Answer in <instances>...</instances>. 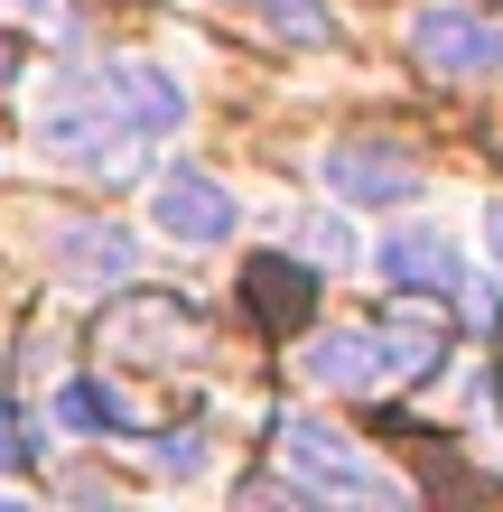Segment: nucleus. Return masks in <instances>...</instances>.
I'll list each match as a JSON object with an SVG mask.
<instances>
[{
  "label": "nucleus",
  "instance_id": "19",
  "mask_svg": "<svg viewBox=\"0 0 503 512\" xmlns=\"http://www.w3.org/2000/svg\"><path fill=\"white\" fill-rule=\"evenodd\" d=\"M0 84H19V66H10V47H0Z\"/></svg>",
  "mask_w": 503,
  "mask_h": 512
},
{
  "label": "nucleus",
  "instance_id": "1",
  "mask_svg": "<svg viewBox=\"0 0 503 512\" xmlns=\"http://www.w3.org/2000/svg\"><path fill=\"white\" fill-rule=\"evenodd\" d=\"M38 149L84 168V177H131L140 168V131L94 94V84H56V94L38 103Z\"/></svg>",
  "mask_w": 503,
  "mask_h": 512
},
{
  "label": "nucleus",
  "instance_id": "11",
  "mask_svg": "<svg viewBox=\"0 0 503 512\" xmlns=\"http://www.w3.org/2000/svg\"><path fill=\"white\" fill-rule=\"evenodd\" d=\"M56 261H66L75 280H131L140 243H131L122 224H56Z\"/></svg>",
  "mask_w": 503,
  "mask_h": 512
},
{
  "label": "nucleus",
  "instance_id": "18",
  "mask_svg": "<svg viewBox=\"0 0 503 512\" xmlns=\"http://www.w3.org/2000/svg\"><path fill=\"white\" fill-rule=\"evenodd\" d=\"M485 215V252H494V270H503V205H476Z\"/></svg>",
  "mask_w": 503,
  "mask_h": 512
},
{
  "label": "nucleus",
  "instance_id": "8",
  "mask_svg": "<svg viewBox=\"0 0 503 512\" xmlns=\"http://www.w3.org/2000/svg\"><path fill=\"white\" fill-rule=\"evenodd\" d=\"M299 373L317 391H373L382 382V336L373 326H327V336L299 345Z\"/></svg>",
  "mask_w": 503,
  "mask_h": 512
},
{
  "label": "nucleus",
  "instance_id": "2",
  "mask_svg": "<svg viewBox=\"0 0 503 512\" xmlns=\"http://www.w3.org/2000/svg\"><path fill=\"white\" fill-rule=\"evenodd\" d=\"M280 466H289L299 494H327V503H401V475L373 466L327 419H280Z\"/></svg>",
  "mask_w": 503,
  "mask_h": 512
},
{
  "label": "nucleus",
  "instance_id": "13",
  "mask_svg": "<svg viewBox=\"0 0 503 512\" xmlns=\"http://www.w3.org/2000/svg\"><path fill=\"white\" fill-rule=\"evenodd\" d=\"M261 19L280 28V38H299V47H336V10L327 0H252Z\"/></svg>",
  "mask_w": 503,
  "mask_h": 512
},
{
  "label": "nucleus",
  "instance_id": "17",
  "mask_svg": "<svg viewBox=\"0 0 503 512\" xmlns=\"http://www.w3.org/2000/svg\"><path fill=\"white\" fill-rule=\"evenodd\" d=\"M0 466H28V438H19V410L0 401Z\"/></svg>",
  "mask_w": 503,
  "mask_h": 512
},
{
  "label": "nucleus",
  "instance_id": "9",
  "mask_svg": "<svg viewBox=\"0 0 503 512\" xmlns=\"http://www.w3.org/2000/svg\"><path fill=\"white\" fill-rule=\"evenodd\" d=\"M243 308L271 326V336H299V326H308V308H317L308 261H252V270H243Z\"/></svg>",
  "mask_w": 503,
  "mask_h": 512
},
{
  "label": "nucleus",
  "instance_id": "16",
  "mask_svg": "<svg viewBox=\"0 0 503 512\" xmlns=\"http://www.w3.org/2000/svg\"><path fill=\"white\" fill-rule=\"evenodd\" d=\"M159 466H168V475H196L205 447H196V438H159Z\"/></svg>",
  "mask_w": 503,
  "mask_h": 512
},
{
  "label": "nucleus",
  "instance_id": "3",
  "mask_svg": "<svg viewBox=\"0 0 503 512\" xmlns=\"http://www.w3.org/2000/svg\"><path fill=\"white\" fill-rule=\"evenodd\" d=\"M410 56H420L429 75H448V84H466V75H503V19L476 10V0H438V10L410 19Z\"/></svg>",
  "mask_w": 503,
  "mask_h": 512
},
{
  "label": "nucleus",
  "instance_id": "10",
  "mask_svg": "<svg viewBox=\"0 0 503 512\" xmlns=\"http://www.w3.org/2000/svg\"><path fill=\"white\" fill-rule=\"evenodd\" d=\"M373 336H382V382H420V373L438 364V354H448V326H438V317L420 308V298H401V308L382 317Z\"/></svg>",
  "mask_w": 503,
  "mask_h": 512
},
{
  "label": "nucleus",
  "instance_id": "6",
  "mask_svg": "<svg viewBox=\"0 0 503 512\" xmlns=\"http://www.w3.org/2000/svg\"><path fill=\"white\" fill-rule=\"evenodd\" d=\"M84 84H94V94L122 112V122L150 140V131H177L187 122V94H177V84L150 66V56H103V66H84Z\"/></svg>",
  "mask_w": 503,
  "mask_h": 512
},
{
  "label": "nucleus",
  "instance_id": "4",
  "mask_svg": "<svg viewBox=\"0 0 503 512\" xmlns=\"http://www.w3.org/2000/svg\"><path fill=\"white\" fill-rule=\"evenodd\" d=\"M150 215H159V233L168 243H187V252H215V243H233V187H215L205 168H168L159 187H150Z\"/></svg>",
  "mask_w": 503,
  "mask_h": 512
},
{
  "label": "nucleus",
  "instance_id": "5",
  "mask_svg": "<svg viewBox=\"0 0 503 512\" xmlns=\"http://www.w3.org/2000/svg\"><path fill=\"white\" fill-rule=\"evenodd\" d=\"M373 261H382V280H392L401 298H466V308L485 317V298H476V280H466V261H457V243H448V233L410 224V233H392V243H382Z\"/></svg>",
  "mask_w": 503,
  "mask_h": 512
},
{
  "label": "nucleus",
  "instance_id": "14",
  "mask_svg": "<svg viewBox=\"0 0 503 512\" xmlns=\"http://www.w3.org/2000/svg\"><path fill=\"white\" fill-rule=\"evenodd\" d=\"M299 261H327V270H345V261H354V233H345V215H308V224H299Z\"/></svg>",
  "mask_w": 503,
  "mask_h": 512
},
{
  "label": "nucleus",
  "instance_id": "7",
  "mask_svg": "<svg viewBox=\"0 0 503 512\" xmlns=\"http://www.w3.org/2000/svg\"><path fill=\"white\" fill-rule=\"evenodd\" d=\"M336 205H410L420 196V168L401 159V149H373V140H336L327 159H317Z\"/></svg>",
  "mask_w": 503,
  "mask_h": 512
},
{
  "label": "nucleus",
  "instance_id": "12",
  "mask_svg": "<svg viewBox=\"0 0 503 512\" xmlns=\"http://www.w3.org/2000/svg\"><path fill=\"white\" fill-rule=\"evenodd\" d=\"M56 419L84 429V438H94V429H103V438H150V419H140L112 382H66V391H56Z\"/></svg>",
  "mask_w": 503,
  "mask_h": 512
},
{
  "label": "nucleus",
  "instance_id": "15",
  "mask_svg": "<svg viewBox=\"0 0 503 512\" xmlns=\"http://www.w3.org/2000/svg\"><path fill=\"white\" fill-rule=\"evenodd\" d=\"M10 19H28V28H66V0H0Z\"/></svg>",
  "mask_w": 503,
  "mask_h": 512
}]
</instances>
